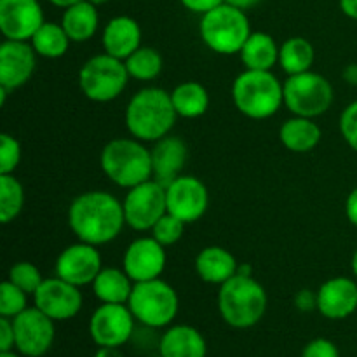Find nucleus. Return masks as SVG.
<instances>
[{"instance_id": "29", "label": "nucleus", "mask_w": 357, "mask_h": 357, "mask_svg": "<svg viewBox=\"0 0 357 357\" xmlns=\"http://www.w3.org/2000/svg\"><path fill=\"white\" fill-rule=\"evenodd\" d=\"M31 47L35 49L37 56L45 59H58L68 52L70 37L66 35L65 28L61 23H52V21H45L30 40Z\"/></svg>"}, {"instance_id": "16", "label": "nucleus", "mask_w": 357, "mask_h": 357, "mask_svg": "<svg viewBox=\"0 0 357 357\" xmlns=\"http://www.w3.org/2000/svg\"><path fill=\"white\" fill-rule=\"evenodd\" d=\"M167 264L166 248L152 236L132 241L122 257V268L135 282L152 281L162 275Z\"/></svg>"}, {"instance_id": "23", "label": "nucleus", "mask_w": 357, "mask_h": 357, "mask_svg": "<svg viewBox=\"0 0 357 357\" xmlns=\"http://www.w3.org/2000/svg\"><path fill=\"white\" fill-rule=\"evenodd\" d=\"M239 271L236 257L222 246H208L195 257V272L208 284L222 286Z\"/></svg>"}, {"instance_id": "17", "label": "nucleus", "mask_w": 357, "mask_h": 357, "mask_svg": "<svg viewBox=\"0 0 357 357\" xmlns=\"http://www.w3.org/2000/svg\"><path fill=\"white\" fill-rule=\"evenodd\" d=\"M44 23L38 0H0V31L7 40L30 42Z\"/></svg>"}, {"instance_id": "12", "label": "nucleus", "mask_w": 357, "mask_h": 357, "mask_svg": "<svg viewBox=\"0 0 357 357\" xmlns=\"http://www.w3.org/2000/svg\"><path fill=\"white\" fill-rule=\"evenodd\" d=\"M56 321L45 316L37 307L26 310L13 319L16 335V351L24 357H42L47 354L56 338Z\"/></svg>"}, {"instance_id": "43", "label": "nucleus", "mask_w": 357, "mask_h": 357, "mask_svg": "<svg viewBox=\"0 0 357 357\" xmlns=\"http://www.w3.org/2000/svg\"><path fill=\"white\" fill-rule=\"evenodd\" d=\"M340 3V10L351 20L357 21V0H338Z\"/></svg>"}, {"instance_id": "25", "label": "nucleus", "mask_w": 357, "mask_h": 357, "mask_svg": "<svg viewBox=\"0 0 357 357\" xmlns=\"http://www.w3.org/2000/svg\"><path fill=\"white\" fill-rule=\"evenodd\" d=\"M61 26L65 28L66 35L72 42L80 44V42L91 40L100 28L98 7L87 0H80V2L66 7L63 9Z\"/></svg>"}, {"instance_id": "35", "label": "nucleus", "mask_w": 357, "mask_h": 357, "mask_svg": "<svg viewBox=\"0 0 357 357\" xmlns=\"http://www.w3.org/2000/svg\"><path fill=\"white\" fill-rule=\"evenodd\" d=\"M152 232V237L157 241V243L162 244L164 248H169L173 244H176L178 241L183 237L185 232V223L181 222L180 218H176L171 213H166L159 222L153 225V229L150 230Z\"/></svg>"}, {"instance_id": "10", "label": "nucleus", "mask_w": 357, "mask_h": 357, "mask_svg": "<svg viewBox=\"0 0 357 357\" xmlns=\"http://www.w3.org/2000/svg\"><path fill=\"white\" fill-rule=\"evenodd\" d=\"M126 225L136 232H149L167 213L166 185L155 178L129 188L122 201Z\"/></svg>"}, {"instance_id": "11", "label": "nucleus", "mask_w": 357, "mask_h": 357, "mask_svg": "<svg viewBox=\"0 0 357 357\" xmlns=\"http://www.w3.org/2000/svg\"><path fill=\"white\" fill-rule=\"evenodd\" d=\"M135 321L128 303H101L89 319V335L98 347H122L131 340Z\"/></svg>"}, {"instance_id": "36", "label": "nucleus", "mask_w": 357, "mask_h": 357, "mask_svg": "<svg viewBox=\"0 0 357 357\" xmlns=\"http://www.w3.org/2000/svg\"><path fill=\"white\" fill-rule=\"evenodd\" d=\"M21 162V145L14 136L0 135V174H14Z\"/></svg>"}, {"instance_id": "49", "label": "nucleus", "mask_w": 357, "mask_h": 357, "mask_svg": "<svg viewBox=\"0 0 357 357\" xmlns=\"http://www.w3.org/2000/svg\"><path fill=\"white\" fill-rule=\"evenodd\" d=\"M87 2L94 3V6H96V7H100V6H105V3H107V2H110V0H87Z\"/></svg>"}, {"instance_id": "45", "label": "nucleus", "mask_w": 357, "mask_h": 357, "mask_svg": "<svg viewBox=\"0 0 357 357\" xmlns=\"http://www.w3.org/2000/svg\"><path fill=\"white\" fill-rule=\"evenodd\" d=\"M342 75H344L345 82L351 84V86H357V65H356V63H354V65L345 66V70H344V73H342Z\"/></svg>"}, {"instance_id": "50", "label": "nucleus", "mask_w": 357, "mask_h": 357, "mask_svg": "<svg viewBox=\"0 0 357 357\" xmlns=\"http://www.w3.org/2000/svg\"><path fill=\"white\" fill-rule=\"evenodd\" d=\"M0 357H20L16 354V352L9 351V352H0Z\"/></svg>"}, {"instance_id": "3", "label": "nucleus", "mask_w": 357, "mask_h": 357, "mask_svg": "<svg viewBox=\"0 0 357 357\" xmlns=\"http://www.w3.org/2000/svg\"><path fill=\"white\" fill-rule=\"evenodd\" d=\"M216 305L222 319L230 328L248 330L264 319L268 296L264 286L253 275L236 274L220 286Z\"/></svg>"}, {"instance_id": "41", "label": "nucleus", "mask_w": 357, "mask_h": 357, "mask_svg": "<svg viewBox=\"0 0 357 357\" xmlns=\"http://www.w3.org/2000/svg\"><path fill=\"white\" fill-rule=\"evenodd\" d=\"M295 307L300 312H310L317 309V291L310 289H300L295 295Z\"/></svg>"}, {"instance_id": "13", "label": "nucleus", "mask_w": 357, "mask_h": 357, "mask_svg": "<svg viewBox=\"0 0 357 357\" xmlns=\"http://www.w3.org/2000/svg\"><path fill=\"white\" fill-rule=\"evenodd\" d=\"M167 213L180 218L185 225L195 223L209 208V192L204 181L192 174H180L166 185Z\"/></svg>"}, {"instance_id": "2", "label": "nucleus", "mask_w": 357, "mask_h": 357, "mask_svg": "<svg viewBox=\"0 0 357 357\" xmlns=\"http://www.w3.org/2000/svg\"><path fill=\"white\" fill-rule=\"evenodd\" d=\"M124 119L132 138L143 143H155L171 135L178 114L171 93L162 87H143L129 100Z\"/></svg>"}, {"instance_id": "42", "label": "nucleus", "mask_w": 357, "mask_h": 357, "mask_svg": "<svg viewBox=\"0 0 357 357\" xmlns=\"http://www.w3.org/2000/svg\"><path fill=\"white\" fill-rule=\"evenodd\" d=\"M345 216L351 222V225H354L357 229V187L347 195V201H345Z\"/></svg>"}, {"instance_id": "15", "label": "nucleus", "mask_w": 357, "mask_h": 357, "mask_svg": "<svg viewBox=\"0 0 357 357\" xmlns=\"http://www.w3.org/2000/svg\"><path fill=\"white\" fill-rule=\"evenodd\" d=\"M103 268L101 253L98 246L77 241L75 244L66 246L56 258L54 271L56 275L70 284H75L79 288L87 284H93L96 275Z\"/></svg>"}, {"instance_id": "30", "label": "nucleus", "mask_w": 357, "mask_h": 357, "mask_svg": "<svg viewBox=\"0 0 357 357\" xmlns=\"http://www.w3.org/2000/svg\"><path fill=\"white\" fill-rule=\"evenodd\" d=\"M316 59L314 45L303 37H291L284 40L279 49V65L289 75L309 72Z\"/></svg>"}, {"instance_id": "44", "label": "nucleus", "mask_w": 357, "mask_h": 357, "mask_svg": "<svg viewBox=\"0 0 357 357\" xmlns=\"http://www.w3.org/2000/svg\"><path fill=\"white\" fill-rule=\"evenodd\" d=\"M261 0H225V3H230V6L237 7V9L250 10L253 7H257Z\"/></svg>"}, {"instance_id": "46", "label": "nucleus", "mask_w": 357, "mask_h": 357, "mask_svg": "<svg viewBox=\"0 0 357 357\" xmlns=\"http://www.w3.org/2000/svg\"><path fill=\"white\" fill-rule=\"evenodd\" d=\"M94 357H124V354L121 352V347H98Z\"/></svg>"}, {"instance_id": "39", "label": "nucleus", "mask_w": 357, "mask_h": 357, "mask_svg": "<svg viewBox=\"0 0 357 357\" xmlns=\"http://www.w3.org/2000/svg\"><path fill=\"white\" fill-rule=\"evenodd\" d=\"M16 349L14 324L9 317H0V352H9Z\"/></svg>"}, {"instance_id": "40", "label": "nucleus", "mask_w": 357, "mask_h": 357, "mask_svg": "<svg viewBox=\"0 0 357 357\" xmlns=\"http://www.w3.org/2000/svg\"><path fill=\"white\" fill-rule=\"evenodd\" d=\"M180 2L181 6H183L187 10H190V13L204 16L206 13L216 9L218 6H222L225 0H180Z\"/></svg>"}, {"instance_id": "27", "label": "nucleus", "mask_w": 357, "mask_h": 357, "mask_svg": "<svg viewBox=\"0 0 357 357\" xmlns=\"http://www.w3.org/2000/svg\"><path fill=\"white\" fill-rule=\"evenodd\" d=\"M93 293L101 303H128L135 281L126 274L124 268H101L93 281Z\"/></svg>"}, {"instance_id": "6", "label": "nucleus", "mask_w": 357, "mask_h": 357, "mask_svg": "<svg viewBox=\"0 0 357 357\" xmlns=\"http://www.w3.org/2000/svg\"><path fill=\"white\" fill-rule=\"evenodd\" d=\"M199 33L206 47L216 54H239L251 35L250 17L246 10L223 2L201 17Z\"/></svg>"}, {"instance_id": "33", "label": "nucleus", "mask_w": 357, "mask_h": 357, "mask_svg": "<svg viewBox=\"0 0 357 357\" xmlns=\"http://www.w3.org/2000/svg\"><path fill=\"white\" fill-rule=\"evenodd\" d=\"M28 296H30L28 293L6 279L0 284V317L14 319L20 316L23 310L28 309Z\"/></svg>"}, {"instance_id": "8", "label": "nucleus", "mask_w": 357, "mask_h": 357, "mask_svg": "<svg viewBox=\"0 0 357 357\" xmlns=\"http://www.w3.org/2000/svg\"><path fill=\"white\" fill-rule=\"evenodd\" d=\"M129 79L126 63L107 52L89 58L79 70L80 91L94 103L117 100L128 87Z\"/></svg>"}, {"instance_id": "14", "label": "nucleus", "mask_w": 357, "mask_h": 357, "mask_svg": "<svg viewBox=\"0 0 357 357\" xmlns=\"http://www.w3.org/2000/svg\"><path fill=\"white\" fill-rule=\"evenodd\" d=\"M33 305L51 317L52 321L73 319L82 310L84 296L79 286L70 284L65 279L47 278L33 293Z\"/></svg>"}, {"instance_id": "1", "label": "nucleus", "mask_w": 357, "mask_h": 357, "mask_svg": "<svg viewBox=\"0 0 357 357\" xmlns=\"http://www.w3.org/2000/svg\"><path fill=\"white\" fill-rule=\"evenodd\" d=\"M126 225L122 202L107 190L77 195L68 208V227L82 243L103 246L121 236Z\"/></svg>"}, {"instance_id": "5", "label": "nucleus", "mask_w": 357, "mask_h": 357, "mask_svg": "<svg viewBox=\"0 0 357 357\" xmlns=\"http://www.w3.org/2000/svg\"><path fill=\"white\" fill-rule=\"evenodd\" d=\"M101 171L117 187L129 188L153 178L152 152L136 138H114L100 153Z\"/></svg>"}, {"instance_id": "7", "label": "nucleus", "mask_w": 357, "mask_h": 357, "mask_svg": "<svg viewBox=\"0 0 357 357\" xmlns=\"http://www.w3.org/2000/svg\"><path fill=\"white\" fill-rule=\"evenodd\" d=\"M128 307L132 316L143 326L159 328L169 326L180 310V298L176 289L162 279L135 282Z\"/></svg>"}, {"instance_id": "19", "label": "nucleus", "mask_w": 357, "mask_h": 357, "mask_svg": "<svg viewBox=\"0 0 357 357\" xmlns=\"http://www.w3.org/2000/svg\"><path fill=\"white\" fill-rule=\"evenodd\" d=\"M317 310L331 321L351 317L357 310V281L345 275H337L321 284L317 289Z\"/></svg>"}, {"instance_id": "4", "label": "nucleus", "mask_w": 357, "mask_h": 357, "mask_svg": "<svg viewBox=\"0 0 357 357\" xmlns=\"http://www.w3.org/2000/svg\"><path fill=\"white\" fill-rule=\"evenodd\" d=\"M232 101L244 117L265 121L284 105V86L272 70H244L234 79Z\"/></svg>"}, {"instance_id": "48", "label": "nucleus", "mask_w": 357, "mask_h": 357, "mask_svg": "<svg viewBox=\"0 0 357 357\" xmlns=\"http://www.w3.org/2000/svg\"><path fill=\"white\" fill-rule=\"evenodd\" d=\"M351 268H352V275H354V279L357 281V250L354 251V255H352Z\"/></svg>"}, {"instance_id": "18", "label": "nucleus", "mask_w": 357, "mask_h": 357, "mask_svg": "<svg viewBox=\"0 0 357 357\" xmlns=\"http://www.w3.org/2000/svg\"><path fill=\"white\" fill-rule=\"evenodd\" d=\"M37 66V52L30 42L3 40L0 44V86L16 91L28 84Z\"/></svg>"}, {"instance_id": "37", "label": "nucleus", "mask_w": 357, "mask_h": 357, "mask_svg": "<svg viewBox=\"0 0 357 357\" xmlns=\"http://www.w3.org/2000/svg\"><path fill=\"white\" fill-rule=\"evenodd\" d=\"M340 135L344 142L357 152V100L349 103L340 114Z\"/></svg>"}, {"instance_id": "21", "label": "nucleus", "mask_w": 357, "mask_h": 357, "mask_svg": "<svg viewBox=\"0 0 357 357\" xmlns=\"http://www.w3.org/2000/svg\"><path fill=\"white\" fill-rule=\"evenodd\" d=\"M150 152H152L153 178L157 181H160L162 185H169L174 178L180 176L188 157L187 143L183 139L167 135L157 139Z\"/></svg>"}, {"instance_id": "22", "label": "nucleus", "mask_w": 357, "mask_h": 357, "mask_svg": "<svg viewBox=\"0 0 357 357\" xmlns=\"http://www.w3.org/2000/svg\"><path fill=\"white\" fill-rule=\"evenodd\" d=\"M160 357H206L208 344L197 328L176 324L167 328L159 342Z\"/></svg>"}, {"instance_id": "20", "label": "nucleus", "mask_w": 357, "mask_h": 357, "mask_svg": "<svg viewBox=\"0 0 357 357\" xmlns=\"http://www.w3.org/2000/svg\"><path fill=\"white\" fill-rule=\"evenodd\" d=\"M103 52L114 58L126 59L142 47V26L131 16H115L105 24L101 33Z\"/></svg>"}, {"instance_id": "28", "label": "nucleus", "mask_w": 357, "mask_h": 357, "mask_svg": "<svg viewBox=\"0 0 357 357\" xmlns=\"http://www.w3.org/2000/svg\"><path fill=\"white\" fill-rule=\"evenodd\" d=\"M171 100H173L178 117L183 119L202 117L209 108L208 89L195 80L178 84L171 91Z\"/></svg>"}, {"instance_id": "47", "label": "nucleus", "mask_w": 357, "mask_h": 357, "mask_svg": "<svg viewBox=\"0 0 357 357\" xmlns=\"http://www.w3.org/2000/svg\"><path fill=\"white\" fill-rule=\"evenodd\" d=\"M49 3H52L54 7H59V9H66V7L73 6V3L80 2V0H47Z\"/></svg>"}, {"instance_id": "26", "label": "nucleus", "mask_w": 357, "mask_h": 357, "mask_svg": "<svg viewBox=\"0 0 357 357\" xmlns=\"http://www.w3.org/2000/svg\"><path fill=\"white\" fill-rule=\"evenodd\" d=\"M279 45L265 31H251L239 56L246 70H272L279 63Z\"/></svg>"}, {"instance_id": "34", "label": "nucleus", "mask_w": 357, "mask_h": 357, "mask_svg": "<svg viewBox=\"0 0 357 357\" xmlns=\"http://www.w3.org/2000/svg\"><path fill=\"white\" fill-rule=\"evenodd\" d=\"M7 281H10L13 284H16L17 288L23 289L24 293L33 296V293L37 291L38 286L42 284L44 278H42L37 265H33L31 261H17V264H14L13 267L9 268Z\"/></svg>"}, {"instance_id": "24", "label": "nucleus", "mask_w": 357, "mask_h": 357, "mask_svg": "<svg viewBox=\"0 0 357 357\" xmlns=\"http://www.w3.org/2000/svg\"><path fill=\"white\" fill-rule=\"evenodd\" d=\"M323 138L319 124L314 119L293 115L291 119L282 122L279 129V139L293 153L312 152Z\"/></svg>"}, {"instance_id": "32", "label": "nucleus", "mask_w": 357, "mask_h": 357, "mask_svg": "<svg viewBox=\"0 0 357 357\" xmlns=\"http://www.w3.org/2000/svg\"><path fill=\"white\" fill-rule=\"evenodd\" d=\"M24 206V188L14 174H0V222H14Z\"/></svg>"}, {"instance_id": "9", "label": "nucleus", "mask_w": 357, "mask_h": 357, "mask_svg": "<svg viewBox=\"0 0 357 357\" xmlns=\"http://www.w3.org/2000/svg\"><path fill=\"white\" fill-rule=\"evenodd\" d=\"M282 86H284V107L293 115L316 119L326 114L333 105V86L326 77L312 70L298 75H289Z\"/></svg>"}, {"instance_id": "38", "label": "nucleus", "mask_w": 357, "mask_h": 357, "mask_svg": "<svg viewBox=\"0 0 357 357\" xmlns=\"http://www.w3.org/2000/svg\"><path fill=\"white\" fill-rule=\"evenodd\" d=\"M302 357H340V352L328 338H314L303 347Z\"/></svg>"}, {"instance_id": "31", "label": "nucleus", "mask_w": 357, "mask_h": 357, "mask_svg": "<svg viewBox=\"0 0 357 357\" xmlns=\"http://www.w3.org/2000/svg\"><path fill=\"white\" fill-rule=\"evenodd\" d=\"M124 63L129 77L135 80H142V82H150V80L157 79L164 66L160 52L153 47H146V45L136 49Z\"/></svg>"}]
</instances>
